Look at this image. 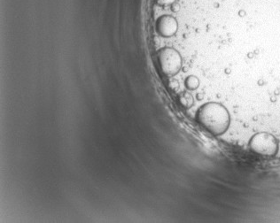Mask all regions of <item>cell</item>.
Instances as JSON below:
<instances>
[{
	"mask_svg": "<svg viewBox=\"0 0 280 223\" xmlns=\"http://www.w3.org/2000/svg\"><path fill=\"white\" fill-rule=\"evenodd\" d=\"M199 123L214 136L225 133L231 122L230 113L223 104L209 102L203 104L197 112Z\"/></svg>",
	"mask_w": 280,
	"mask_h": 223,
	"instance_id": "6da1fadb",
	"label": "cell"
},
{
	"mask_svg": "<svg viewBox=\"0 0 280 223\" xmlns=\"http://www.w3.org/2000/svg\"><path fill=\"white\" fill-rule=\"evenodd\" d=\"M249 148L253 152L262 156H276L279 150L278 138L268 132H260L253 135L248 143Z\"/></svg>",
	"mask_w": 280,
	"mask_h": 223,
	"instance_id": "7a4b0ae2",
	"label": "cell"
},
{
	"mask_svg": "<svg viewBox=\"0 0 280 223\" xmlns=\"http://www.w3.org/2000/svg\"><path fill=\"white\" fill-rule=\"evenodd\" d=\"M158 61L162 73L168 76L178 74L182 67V57L174 48L165 47L158 52Z\"/></svg>",
	"mask_w": 280,
	"mask_h": 223,
	"instance_id": "3957f363",
	"label": "cell"
},
{
	"mask_svg": "<svg viewBox=\"0 0 280 223\" xmlns=\"http://www.w3.org/2000/svg\"><path fill=\"white\" fill-rule=\"evenodd\" d=\"M178 20L171 15H161L156 21V31L160 37H173L178 32Z\"/></svg>",
	"mask_w": 280,
	"mask_h": 223,
	"instance_id": "277c9868",
	"label": "cell"
},
{
	"mask_svg": "<svg viewBox=\"0 0 280 223\" xmlns=\"http://www.w3.org/2000/svg\"><path fill=\"white\" fill-rule=\"evenodd\" d=\"M179 103L185 108H190L193 104V97L188 92L182 93L178 97Z\"/></svg>",
	"mask_w": 280,
	"mask_h": 223,
	"instance_id": "5b68a950",
	"label": "cell"
},
{
	"mask_svg": "<svg viewBox=\"0 0 280 223\" xmlns=\"http://www.w3.org/2000/svg\"><path fill=\"white\" fill-rule=\"evenodd\" d=\"M185 84L188 90H195L199 87V80L194 75H190L185 79Z\"/></svg>",
	"mask_w": 280,
	"mask_h": 223,
	"instance_id": "8992f818",
	"label": "cell"
},
{
	"mask_svg": "<svg viewBox=\"0 0 280 223\" xmlns=\"http://www.w3.org/2000/svg\"><path fill=\"white\" fill-rule=\"evenodd\" d=\"M156 2L161 6H166V5H171L173 3L177 2V0H156Z\"/></svg>",
	"mask_w": 280,
	"mask_h": 223,
	"instance_id": "52a82bcc",
	"label": "cell"
},
{
	"mask_svg": "<svg viewBox=\"0 0 280 223\" xmlns=\"http://www.w3.org/2000/svg\"><path fill=\"white\" fill-rule=\"evenodd\" d=\"M168 85H169V87H170L172 90H176L178 87H179V83H178V82L177 81V80H175V79L170 80V81H169V83H168Z\"/></svg>",
	"mask_w": 280,
	"mask_h": 223,
	"instance_id": "ba28073f",
	"label": "cell"
},
{
	"mask_svg": "<svg viewBox=\"0 0 280 223\" xmlns=\"http://www.w3.org/2000/svg\"><path fill=\"white\" fill-rule=\"evenodd\" d=\"M170 7H171V11L174 12H178V11L180 10V5H179V4L177 3V2L173 3V4L170 5Z\"/></svg>",
	"mask_w": 280,
	"mask_h": 223,
	"instance_id": "9c48e42d",
	"label": "cell"
},
{
	"mask_svg": "<svg viewBox=\"0 0 280 223\" xmlns=\"http://www.w3.org/2000/svg\"><path fill=\"white\" fill-rule=\"evenodd\" d=\"M239 16H241V17H244V16L246 15V12H245L244 10H242V11H239Z\"/></svg>",
	"mask_w": 280,
	"mask_h": 223,
	"instance_id": "30bf717a",
	"label": "cell"
}]
</instances>
